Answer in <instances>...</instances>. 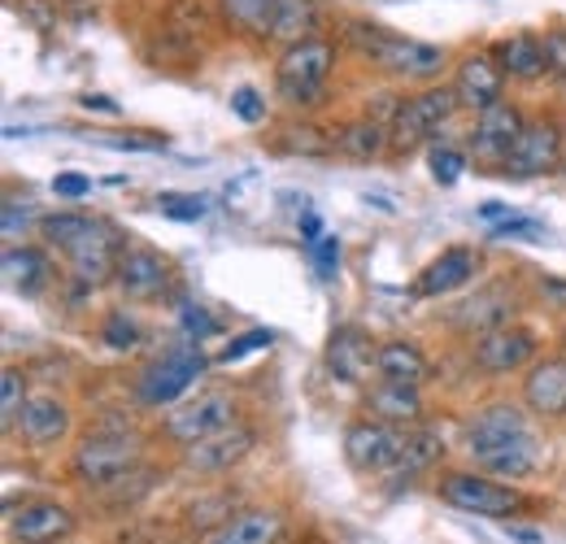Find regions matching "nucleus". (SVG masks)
Here are the masks:
<instances>
[{"mask_svg": "<svg viewBox=\"0 0 566 544\" xmlns=\"http://www.w3.org/2000/svg\"><path fill=\"white\" fill-rule=\"evenodd\" d=\"M532 409L514 401H493L467 418V453L475 471L518 483L541 467V436L532 431Z\"/></svg>", "mask_w": 566, "mask_h": 544, "instance_id": "nucleus-1", "label": "nucleus"}, {"mask_svg": "<svg viewBox=\"0 0 566 544\" xmlns=\"http://www.w3.org/2000/svg\"><path fill=\"white\" fill-rule=\"evenodd\" d=\"M345 44L357 49L375 70H384L388 79H401V83H436L440 70L449 66V53L440 44H427V40H415V35L375 27L366 18L345 22Z\"/></svg>", "mask_w": 566, "mask_h": 544, "instance_id": "nucleus-2", "label": "nucleus"}, {"mask_svg": "<svg viewBox=\"0 0 566 544\" xmlns=\"http://www.w3.org/2000/svg\"><path fill=\"white\" fill-rule=\"evenodd\" d=\"M340 62V44L327 40V35H314V40H301L292 49H283L280 62H275V92H280L283 105L292 109H314L327 101V87H332V74Z\"/></svg>", "mask_w": 566, "mask_h": 544, "instance_id": "nucleus-3", "label": "nucleus"}, {"mask_svg": "<svg viewBox=\"0 0 566 544\" xmlns=\"http://www.w3.org/2000/svg\"><path fill=\"white\" fill-rule=\"evenodd\" d=\"M144 462V436L136 427H105L92 431L74 444L71 453V475L83 488H109L118 479L136 475V467Z\"/></svg>", "mask_w": 566, "mask_h": 544, "instance_id": "nucleus-4", "label": "nucleus"}, {"mask_svg": "<svg viewBox=\"0 0 566 544\" xmlns=\"http://www.w3.org/2000/svg\"><path fill=\"white\" fill-rule=\"evenodd\" d=\"M206 366H210V357L201 353L197 341L170 344V348L153 353L140 366V375H136V384H132V397H136V406H144V409L175 406V401L206 375Z\"/></svg>", "mask_w": 566, "mask_h": 544, "instance_id": "nucleus-5", "label": "nucleus"}, {"mask_svg": "<svg viewBox=\"0 0 566 544\" xmlns=\"http://www.w3.org/2000/svg\"><path fill=\"white\" fill-rule=\"evenodd\" d=\"M458 92L453 83H423L415 96H401L397 114H392V153L406 157L415 153L423 139H431L453 114H458Z\"/></svg>", "mask_w": 566, "mask_h": 544, "instance_id": "nucleus-6", "label": "nucleus"}, {"mask_svg": "<svg viewBox=\"0 0 566 544\" xmlns=\"http://www.w3.org/2000/svg\"><path fill=\"white\" fill-rule=\"evenodd\" d=\"M436 492L444 505L480 514V519H514L527 505L518 488H510L496 475H484V471H444L436 479Z\"/></svg>", "mask_w": 566, "mask_h": 544, "instance_id": "nucleus-7", "label": "nucleus"}, {"mask_svg": "<svg viewBox=\"0 0 566 544\" xmlns=\"http://www.w3.org/2000/svg\"><path fill=\"white\" fill-rule=\"evenodd\" d=\"M566 157V123L558 109L527 118L523 136L514 144L510 161L501 166V179H545L554 170H563Z\"/></svg>", "mask_w": 566, "mask_h": 544, "instance_id": "nucleus-8", "label": "nucleus"}, {"mask_svg": "<svg viewBox=\"0 0 566 544\" xmlns=\"http://www.w3.org/2000/svg\"><path fill=\"white\" fill-rule=\"evenodd\" d=\"M175 266L170 258H161L157 249H148L140 240H127L123 244V258H118V271H114V287L123 292V301L132 305H161L175 296Z\"/></svg>", "mask_w": 566, "mask_h": 544, "instance_id": "nucleus-9", "label": "nucleus"}, {"mask_svg": "<svg viewBox=\"0 0 566 544\" xmlns=\"http://www.w3.org/2000/svg\"><path fill=\"white\" fill-rule=\"evenodd\" d=\"M406 440H410V427L379 422L366 414L345 427V462L361 475H392V467L406 453Z\"/></svg>", "mask_w": 566, "mask_h": 544, "instance_id": "nucleus-10", "label": "nucleus"}, {"mask_svg": "<svg viewBox=\"0 0 566 544\" xmlns=\"http://www.w3.org/2000/svg\"><path fill=\"white\" fill-rule=\"evenodd\" d=\"M518 310H523V296H518L514 279H510V274H501V279L480 283V287H475V296H467L462 305H453V310H449V327L475 341V336H484V332H493V327L514 323V314H518Z\"/></svg>", "mask_w": 566, "mask_h": 544, "instance_id": "nucleus-11", "label": "nucleus"}, {"mask_svg": "<svg viewBox=\"0 0 566 544\" xmlns=\"http://www.w3.org/2000/svg\"><path fill=\"white\" fill-rule=\"evenodd\" d=\"M123 244H127V236H123L109 218H96V222L83 231V240H74L62 258H66V266H71V274L83 287H101V283H114Z\"/></svg>", "mask_w": 566, "mask_h": 544, "instance_id": "nucleus-12", "label": "nucleus"}, {"mask_svg": "<svg viewBox=\"0 0 566 544\" xmlns=\"http://www.w3.org/2000/svg\"><path fill=\"white\" fill-rule=\"evenodd\" d=\"M523 127H527L523 105L510 101V96H501L496 105L475 114V127H471V136H467L471 139V157H475L480 166H489V170H501V166L510 161L518 136H523Z\"/></svg>", "mask_w": 566, "mask_h": 544, "instance_id": "nucleus-13", "label": "nucleus"}, {"mask_svg": "<svg viewBox=\"0 0 566 544\" xmlns=\"http://www.w3.org/2000/svg\"><path fill=\"white\" fill-rule=\"evenodd\" d=\"M471 362L484 370V375H514V370H527L532 362H541V336L523 323H505L493 327L484 336L471 341Z\"/></svg>", "mask_w": 566, "mask_h": 544, "instance_id": "nucleus-14", "label": "nucleus"}, {"mask_svg": "<svg viewBox=\"0 0 566 544\" xmlns=\"http://www.w3.org/2000/svg\"><path fill=\"white\" fill-rule=\"evenodd\" d=\"M231 422H240V409H235V397L231 393H201L197 401H188V406H179L170 418H161V436L170 440V444H197V440H206L213 431H222V427H231Z\"/></svg>", "mask_w": 566, "mask_h": 544, "instance_id": "nucleus-15", "label": "nucleus"}, {"mask_svg": "<svg viewBox=\"0 0 566 544\" xmlns=\"http://www.w3.org/2000/svg\"><path fill=\"white\" fill-rule=\"evenodd\" d=\"M505 70L496 62L493 49H471V53H462L458 57V66H453V92H458V105L462 109H471V114H480V109H489L496 105L501 96H505Z\"/></svg>", "mask_w": 566, "mask_h": 544, "instance_id": "nucleus-16", "label": "nucleus"}, {"mask_svg": "<svg viewBox=\"0 0 566 544\" xmlns=\"http://www.w3.org/2000/svg\"><path fill=\"white\" fill-rule=\"evenodd\" d=\"M253 449H258V431H253L249 422H231V427L213 431V436H206V440L188 444L184 467H188L192 475H222V471L240 467Z\"/></svg>", "mask_w": 566, "mask_h": 544, "instance_id": "nucleus-17", "label": "nucleus"}, {"mask_svg": "<svg viewBox=\"0 0 566 544\" xmlns=\"http://www.w3.org/2000/svg\"><path fill=\"white\" fill-rule=\"evenodd\" d=\"M74 514L57 501H22L9 510V536L13 544H62L74 536Z\"/></svg>", "mask_w": 566, "mask_h": 544, "instance_id": "nucleus-18", "label": "nucleus"}, {"mask_svg": "<svg viewBox=\"0 0 566 544\" xmlns=\"http://www.w3.org/2000/svg\"><path fill=\"white\" fill-rule=\"evenodd\" d=\"M375 357H379V344L370 341L366 327H336L332 341H327V370L340 379V384H354V388H366L370 384V370H375Z\"/></svg>", "mask_w": 566, "mask_h": 544, "instance_id": "nucleus-19", "label": "nucleus"}, {"mask_svg": "<svg viewBox=\"0 0 566 544\" xmlns=\"http://www.w3.org/2000/svg\"><path fill=\"white\" fill-rule=\"evenodd\" d=\"M0 271H4V287L13 296H22V301H35V296H44L53 287V262H49V253L35 249V244H22V240L18 244H4Z\"/></svg>", "mask_w": 566, "mask_h": 544, "instance_id": "nucleus-20", "label": "nucleus"}, {"mask_svg": "<svg viewBox=\"0 0 566 544\" xmlns=\"http://www.w3.org/2000/svg\"><path fill=\"white\" fill-rule=\"evenodd\" d=\"M523 406L536 418H566V353L541 357L523 375Z\"/></svg>", "mask_w": 566, "mask_h": 544, "instance_id": "nucleus-21", "label": "nucleus"}, {"mask_svg": "<svg viewBox=\"0 0 566 544\" xmlns=\"http://www.w3.org/2000/svg\"><path fill=\"white\" fill-rule=\"evenodd\" d=\"M475 274H480V253H475L471 244H453V249H444L436 262H427L410 292H415V296H449V292L467 287Z\"/></svg>", "mask_w": 566, "mask_h": 544, "instance_id": "nucleus-22", "label": "nucleus"}, {"mask_svg": "<svg viewBox=\"0 0 566 544\" xmlns=\"http://www.w3.org/2000/svg\"><path fill=\"white\" fill-rule=\"evenodd\" d=\"M366 414L379 422H397V427H419L423 422V397L419 384H397V379H379L361 388Z\"/></svg>", "mask_w": 566, "mask_h": 544, "instance_id": "nucleus-23", "label": "nucleus"}, {"mask_svg": "<svg viewBox=\"0 0 566 544\" xmlns=\"http://www.w3.org/2000/svg\"><path fill=\"white\" fill-rule=\"evenodd\" d=\"M18 431H22V440L31 449H53L57 440L71 436V406L62 397H53V393H40V397L27 401Z\"/></svg>", "mask_w": 566, "mask_h": 544, "instance_id": "nucleus-24", "label": "nucleus"}, {"mask_svg": "<svg viewBox=\"0 0 566 544\" xmlns=\"http://www.w3.org/2000/svg\"><path fill=\"white\" fill-rule=\"evenodd\" d=\"M332 136H336V153L349 161H379L384 153H392V123L370 114V109L361 118L340 123Z\"/></svg>", "mask_w": 566, "mask_h": 544, "instance_id": "nucleus-25", "label": "nucleus"}, {"mask_svg": "<svg viewBox=\"0 0 566 544\" xmlns=\"http://www.w3.org/2000/svg\"><path fill=\"white\" fill-rule=\"evenodd\" d=\"M283 532L280 510H240L213 527L206 544H275Z\"/></svg>", "mask_w": 566, "mask_h": 544, "instance_id": "nucleus-26", "label": "nucleus"}, {"mask_svg": "<svg viewBox=\"0 0 566 544\" xmlns=\"http://www.w3.org/2000/svg\"><path fill=\"white\" fill-rule=\"evenodd\" d=\"M493 53H496V62H501V70H505L514 83H536V79L549 74L545 44H541V35H532V31H514V35H505V40H496Z\"/></svg>", "mask_w": 566, "mask_h": 544, "instance_id": "nucleus-27", "label": "nucleus"}, {"mask_svg": "<svg viewBox=\"0 0 566 544\" xmlns=\"http://www.w3.org/2000/svg\"><path fill=\"white\" fill-rule=\"evenodd\" d=\"M323 27V9L318 0H280L275 13H271V27H266V40L280 44V49H292L301 40H314Z\"/></svg>", "mask_w": 566, "mask_h": 544, "instance_id": "nucleus-28", "label": "nucleus"}, {"mask_svg": "<svg viewBox=\"0 0 566 544\" xmlns=\"http://www.w3.org/2000/svg\"><path fill=\"white\" fill-rule=\"evenodd\" d=\"M444 458V436L440 431H431V427H410V440H406V453H401V462L392 467V475H388V483L392 488H401L406 479H419L423 471H431L436 462Z\"/></svg>", "mask_w": 566, "mask_h": 544, "instance_id": "nucleus-29", "label": "nucleus"}, {"mask_svg": "<svg viewBox=\"0 0 566 544\" xmlns=\"http://www.w3.org/2000/svg\"><path fill=\"white\" fill-rule=\"evenodd\" d=\"M375 375L379 379H397V384H423L427 357L415 341H384L375 357Z\"/></svg>", "mask_w": 566, "mask_h": 544, "instance_id": "nucleus-30", "label": "nucleus"}, {"mask_svg": "<svg viewBox=\"0 0 566 544\" xmlns=\"http://www.w3.org/2000/svg\"><path fill=\"white\" fill-rule=\"evenodd\" d=\"M96 222V213H78V209H53V213H44L40 218V240L49 244V249H57V253H66L74 240H83V231Z\"/></svg>", "mask_w": 566, "mask_h": 544, "instance_id": "nucleus-31", "label": "nucleus"}, {"mask_svg": "<svg viewBox=\"0 0 566 544\" xmlns=\"http://www.w3.org/2000/svg\"><path fill=\"white\" fill-rule=\"evenodd\" d=\"M275 4L280 0H218V13H222V22H231L244 35H266Z\"/></svg>", "mask_w": 566, "mask_h": 544, "instance_id": "nucleus-32", "label": "nucleus"}, {"mask_svg": "<svg viewBox=\"0 0 566 544\" xmlns=\"http://www.w3.org/2000/svg\"><path fill=\"white\" fill-rule=\"evenodd\" d=\"M27 401H31L27 397V375L18 366H4V375H0V427H4V436L18 431Z\"/></svg>", "mask_w": 566, "mask_h": 544, "instance_id": "nucleus-33", "label": "nucleus"}, {"mask_svg": "<svg viewBox=\"0 0 566 544\" xmlns=\"http://www.w3.org/2000/svg\"><path fill=\"white\" fill-rule=\"evenodd\" d=\"M101 341H105V348H114V353H132L144 341V327L136 323V314L109 310L105 323H101Z\"/></svg>", "mask_w": 566, "mask_h": 544, "instance_id": "nucleus-34", "label": "nucleus"}, {"mask_svg": "<svg viewBox=\"0 0 566 544\" xmlns=\"http://www.w3.org/2000/svg\"><path fill=\"white\" fill-rule=\"evenodd\" d=\"M283 148H292V153H305V157H323V153H336V136H327V132H318V127H310V123H292V127H283Z\"/></svg>", "mask_w": 566, "mask_h": 544, "instance_id": "nucleus-35", "label": "nucleus"}, {"mask_svg": "<svg viewBox=\"0 0 566 544\" xmlns=\"http://www.w3.org/2000/svg\"><path fill=\"white\" fill-rule=\"evenodd\" d=\"M467 153L462 148H453V144H431V175H436V184H444V188H453L462 175H467Z\"/></svg>", "mask_w": 566, "mask_h": 544, "instance_id": "nucleus-36", "label": "nucleus"}, {"mask_svg": "<svg viewBox=\"0 0 566 544\" xmlns=\"http://www.w3.org/2000/svg\"><path fill=\"white\" fill-rule=\"evenodd\" d=\"M157 213L175 218V222H201L206 218V201L192 192H157Z\"/></svg>", "mask_w": 566, "mask_h": 544, "instance_id": "nucleus-37", "label": "nucleus"}, {"mask_svg": "<svg viewBox=\"0 0 566 544\" xmlns=\"http://www.w3.org/2000/svg\"><path fill=\"white\" fill-rule=\"evenodd\" d=\"M31 227H40V218H35V205H31V201L18 205L13 197H9V201H4V244H18V231L27 236Z\"/></svg>", "mask_w": 566, "mask_h": 544, "instance_id": "nucleus-38", "label": "nucleus"}, {"mask_svg": "<svg viewBox=\"0 0 566 544\" xmlns=\"http://www.w3.org/2000/svg\"><path fill=\"white\" fill-rule=\"evenodd\" d=\"M271 341H275V336H271L266 327H253V332H244V336H235V341L227 344V348H222V353H218L213 362H218V366H231V362H240V357H249V353H258V348H266V344H271Z\"/></svg>", "mask_w": 566, "mask_h": 544, "instance_id": "nucleus-39", "label": "nucleus"}, {"mask_svg": "<svg viewBox=\"0 0 566 544\" xmlns=\"http://www.w3.org/2000/svg\"><path fill=\"white\" fill-rule=\"evenodd\" d=\"M231 109H235V118L240 123H266V101H262V92L258 87H235L231 92Z\"/></svg>", "mask_w": 566, "mask_h": 544, "instance_id": "nucleus-40", "label": "nucleus"}, {"mask_svg": "<svg viewBox=\"0 0 566 544\" xmlns=\"http://www.w3.org/2000/svg\"><path fill=\"white\" fill-rule=\"evenodd\" d=\"M179 327H184V336L188 341H210L213 332H218V318H210V310H201V305H184V314H179Z\"/></svg>", "mask_w": 566, "mask_h": 544, "instance_id": "nucleus-41", "label": "nucleus"}, {"mask_svg": "<svg viewBox=\"0 0 566 544\" xmlns=\"http://www.w3.org/2000/svg\"><path fill=\"white\" fill-rule=\"evenodd\" d=\"M545 44V62H549V79H566V27H549L541 35Z\"/></svg>", "mask_w": 566, "mask_h": 544, "instance_id": "nucleus-42", "label": "nucleus"}, {"mask_svg": "<svg viewBox=\"0 0 566 544\" xmlns=\"http://www.w3.org/2000/svg\"><path fill=\"white\" fill-rule=\"evenodd\" d=\"M310 258H314V266H318L323 279H332L336 266H340V240H336V236H318V240L310 244Z\"/></svg>", "mask_w": 566, "mask_h": 544, "instance_id": "nucleus-43", "label": "nucleus"}, {"mask_svg": "<svg viewBox=\"0 0 566 544\" xmlns=\"http://www.w3.org/2000/svg\"><path fill=\"white\" fill-rule=\"evenodd\" d=\"M109 148H132V153H161L166 136H144V132H127V136H96Z\"/></svg>", "mask_w": 566, "mask_h": 544, "instance_id": "nucleus-44", "label": "nucleus"}, {"mask_svg": "<svg viewBox=\"0 0 566 544\" xmlns=\"http://www.w3.org/2000/svg\"><path fill=\"white\" fill-rule=\"evenodd\" d=\"M53 192H57L62 201H78V197H87V192H92V179H87V175H78V170H66V175H57V179H53Z\"/></svg>", "mask_w": 566, "mask_h": 544, "instance_id": "nucleus-45", "label": "nucleus"}, {"mask_svg": "<svg viewBox=\"0 0 566 544\" xmlns=\"http://www.w3.org/2000/svg\"><path fill=\"white\" fill-rule=\"evenodd\" d=\"M489 236H493V240H518V236H541V227L527 222V218H514V213H510L505 222H496Z\"/></svg>", "mask_w": 566, "mask_h": 544, "instance_id": "nucleus-46", "label": "nucleus"}, {"mask_svg": "<svg viewBox=\"0 0 566 544\" xmlns=\"http://www.w3.org/2000/svg\"><path fill=\"white\" fill-rule=\"evenodd\" d=\"M480 218H484V222H505V218H510V205H501V201H484L480 205Z\"/></svg>", "mask_w": 566, "mask_h": 544, "instance_id": "nucleus-47", "label": "nucleus"}, {"mask_svg": "<svg viewBox=\"0 0 566 544\" xmlns=\"http://www.w3.org/2000/svg\"><path fill=\"white\" fill-rule=\"evenodd\" d=\"M83 109H92V114H118V105L109 96H92V92L83 96Z\"/></svg>", "mask_w": 566, "mask_h": 544, "instance_id": "nucleus-48", "label": "nucleus"}, {"mask_svg": "<svg viewBox=\"0 0 566 544\" xmlns=\"http://www.w3.org/2000/svg\"><path fill=\"white\" fill-rule=\"evenodd\" d=\"M563 348H566V327H563Z\"/></svg>", "mask_w": 566, "mask_h": 544, "instance_id": "nucleus-49", "label": "nucleus"}]
</instances>
